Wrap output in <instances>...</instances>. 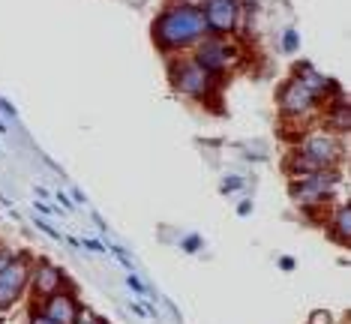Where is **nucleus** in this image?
<instances>
[{
  "label": "nucleus",
  "instance_id": "12",
  "mask_svg": "<svg viewBox=\"0 0 351 324\" xmlns=\"http://www.w3.org/2000/svg\"><path fill=\"white\" fill-rule=\"evenodd\" d=\"M327 232H330V237L337 243H342V247L351 240V208L348 204H339V208L327 216Z\"/></svg>",
  "mask_w": 351,
  "mask_h": 324
},
{
  "label": "nucleus",
  "instance_id": "2",
  "mask_svg": "<svg viewBox=\"0 0 351 324\" xmlns=\"http://www.w3.org/2000/svg\"><path fill=\"white\" fill-rule=\"evenodd\" d=\"M171 73V84L180 97H189V99H210L213 93L219 90V78L213 73H207L204 66H198L193 58H180L169 66Z\"/></svg>",
  "mask_w": 351,
  "mask_h": 324
},
{
  "label": "nucleus",
  "instance_id": "17",
  "mask_svg": "<svg viewBox=\"0 0 351 324\" xmlns=\"http://www.w3.org/2000/svg\"><path fill=\"white\" fill-rule=\"evenodd\" d=\"M243 186V180L241 177H226V180H222V192H234V189H241Z\"/></svg>",
  "mask_w": 351,
  "mask_h": 324
},
{
  "label": "nucleus",
  "instance_id": "18",
  "mask_svg": "<svg viewBox=\"0 0 351 324\" xmlns=\"http://www.w3.org/2000/svg\"><path fill=\"white\" fill-rule=\"evenodd\" d=\"M30 324H54V321L43 310H39V306H34V312H30Z\"/></svg>",
  "mask_w": 351,
  "mask_h": 324
},
{
  "label": "nucleus",
  "instance_id": "9",
  "mask_svg": "<svg viewBox=\"0 0 351 324\" xmlns=\"http://www.w3.org/2000/svg\"><path fill=\"white\" fill-rule=\"evenodd\" d=\"M39 310H43L54 324H73L75 321V315L82 306L75 303V297L69 295V291H54V295L49 297H43V303H39Z\"/></svg>",
  "mask_w": 351,
  "mask_h": 324
},
{
  "label": "nucleus",
  "instance_id": "22",
  "mask_svg": "<svg viewBox=\"0 0 351 324\" xmlns=\"http://www.w3.org/2000/svg\"><path fill=\"white\" fill-rule=\"evenodd\" d=\"M0 114H6V117H12V121H15V108L6 99H0Z\"/></svg>",
  "mask_w": 351,
  "mask_h": 324
},
{
  "label": "nucleus",
  "instance_id": "21",
  "mask_svg": "<svg viewBox=\"0 0 351 324\" xmlns=\"http://www.w3.org/2000/svg\"><path fill=\"white\" fill-rule=\"evenodd\" d=\"M130 310H132V315H138V319H150L147 306H141V303H130Z\"/></svg>",
  "mask_w": 351,
  "mask_h": 324
},
{
  "label": "nucleus",
  "instance_id": "8",
  "mask_svg": "<svg viewBox=\"0 0 351 324\" xmlns=\"http://www.w3.org/2000/svg\"><path fill=\"white\" fill-rule=\"evenodd\" d=\"M30 262L25 256H15L10 264L0 271V310H10L12 303H19V297L25 295L30 286Z\"/></svg>",
  "mask_w": 351,
  "mask_h": 324
},
{
  "label": "nucleus",
  "instance_id": "11",
  "mask_svg": "<svg viewBox=\"0 0 351 324\" xmlns=\"http://www.w3.org/2000/svg\"><path fill=\"white\" fill-rule=\"evenodd\" d=\"M63 271L60 267H54V264H39L30 271V288H34V295L43 300V297H49L54 295V291H60L63 288Z\"/></svg>",
  "mask_w": 351,
  "mask_h": 324
},
{
  "label": "nucleus",
  "instance_id": "23",
  "mask_svg": "<svg viewBox=\"0 0 351 324\" xmlns=\"http://www.w3.org/2000/svg\"><path fill=\"white\" fill-rule=\"evenodd\" d=\"M84 249H90V252H106V247H102L99 240H84Z\"/></svg>",
  "mask_w": 351,
  "mask_h": 324
},
{
  "label": "nucleus",
  "instance_id": "15",
  "mask_svg": "<svg viewBox=\"0 0 351 324\" xmlns=\"http://www.w3.org/2000/svg\"><path fill=\"white\" fill-rule=\"evenodd\" d=\"M202 247H204V240H202L198 234H186V237L180 240V249H183V252H198Z\"/></svg>",
  "mask_w": 351,
  "mask_h": 324
},
{
  "label": "nucleus",
  "instance_id": "10",
  "mask_svg": "<svg viewBox=\"0 0 351 324\" xmlns=\"http://www.w3.org/2000/svg\"><path fill=\"white\" fill-rule=\"evenodd\" d=\"M322 123H324V129L337 132V136H346V132L351 129V108H348V97H346V93L330 97V102H327V108L322 114Z\"/></svg>",
  "mask_w": 351,
  "mask_h": 324
},
{
  "label": "nucleus",
  "instance_id": "14",
  "mask_svg": "<svg viewBox=\"0 0 351 324\" xmlns=\"http://www.w3.org/2000/svg\"><path fill=\"white\" fill-rule=\"evenodd\" d=\"M126 286H130V288H132V295H138V297H154V291H150V288H147L145 282H141V279H138V276H135L132 271L126 273Z\"/></svg>",
  "mask_w": 351,
  "mask_h": 324
},
{
  "label": "nucleus",
  "instance_id": "4",
  "mask_svg": "<svg viewBox=\"0 0 351 324\" xmlns=\"http://www.w3.org/2000/svg\"><path fill=\"white\" fill-rule=\"evenodd\" d=\"M193 49H195L193 60L198 63V66H204L207 73H213L217 78L231 73V69H234V63H237V58H241V51H237L234 42H228L226 36H213V34H207L204 39H198Z\"/></svg>",
  "mask_w": 351,
  "mask_h": 324
},
{
  "label": "nucleus",
  "instance_id": "16",
  "mask_svg": "<svg viewBox=\"0 0 351 324\" xmlns=\"http://www.w3.org/2000/svg\"><path fill=\"white\" fill-rule=\"evenodd\" d=\"M282 45H285V51H298V45H300V39L294 30H285V36H282Z\"/></svg>",
  "mask_w": 351,
  "mask_h": 324
},
{
  "label": "nucleus",
  "instance_id": "13",
  "mask_svg": "<svg viewBox=\"0 0 351 324\" xmlns=\"http://www.w3.org/2000/svg\"><path fill=\"white\" fill-rule=\"evenodd\" d=\"M285 171H289L291 180H300V177H309V175H318V171H324L322 165L315 160H309L306 153H300V150H294V153L285 160Z\"/></svg>",
  "mask_w": 351,
  "mask_h": 324
},
{
  "label": "nucleus",
  "instance_id": "29",
  "mask_svg": "<svg viewBox=\"0 0 351 324\" xmlns=\"http://www.w3.org/2000/svg\"><path fill=\"white\" fill-rule=\"evenodd\" d=\"M99 324H102V321H99Z\"/></svg>",
  "mask_w": 351,
  "mask_h": 324
},
{
  "label": "nucleus",
  "instance_id": "28",
  "mask_svg": "<svg viewBox=\"0 0 351 324\" xmlns=\"http://www.w3.org/2000/svg\"><path fill=\"white\" fill-rule=\"evenodd\" d=\"M0 132H6V123H3V117H0Z\"/></svg>",
  "mask_w": 351,
  "mask_h": 324
},
{
  "label": "nucleus",
  "instance_id": "1",
  "mask_svg": "<svg viewBox=\"0 0 351 324\" xmlns=\"http://www.w3.org/2000/svg\"><path fill=\"white\" fill-rule=\"evenodd\" d=\"M207 36V21L202 6L189 3H171L169 10H162L154 21V42L159 51L178 54L193 49L198 39Z\"/></svg>",
  "mask_w": 351,
  "mask_h": 324
},
{
  "label": "nucleus",
  "instance_id": "24",
  "mask_svg": "<svg viewBox=\"0 0 351 324\" xmlns=\"http://www.w3.org/2000/svg\"><path fill=\"white\" fill-rule=\"evenodd\" d=\"M279 267H282V271H294V258L291 256H282V258H279Z\"/></svg>",
  "mask_w": 351,
  "mask_h": 324
},
{
  "label": "nucleus",
  "instance_id": "27",
  "mask_svg": "<svg viewBox=\"0 0 351 324\" xmlns=\"http://www.w3.org/2000/svg\"><path fill=\"white\" fill-rule=\"evenodd\" d=\"M180 3H189V6H202L204 0H180Z\"/></svg>",
  "mask_w": 351,
  "mask_h": 324
},
{
  "label": "nucleus",
  "instance_id": "20",
  "mask_svg": "<svg viewBox=\"0 0 351 324\" xmlns=\"http://www.w3.org/2000/svg\"><path fill=\"white\" fill-rule=\"evenodd\" d=\"M12 258H15V252H12V249L0 247V271H3V267H6V264H10V262H12Z\"/></svg>",
  "mask_w": 351,
  "mask_h": 324
},
{
  "label": "nucleus",
  "instance_id": "3",
  "mask_svg": "<svg viewBox=\"0 0 351 324\" xmlns=\"http://www.w3.org/2000/svg\"><path fill=\"white\" fill-rule=\"evenodd\" d=\"M300 153H306L309 160H315L322 169H337V165L346 160V145H342V136L337 132L324 129V126H315V129L303 132L298 138V147Z\"/></svg>",
  "mask_w": 351,
  "mask_h": 324
},
{
  "label": "nucleus",
  "instance_id": "19",
  "mask_svg": "<svg viewBox=\"0 0 351 324\" xmlns=\"http://www.w3.org/2000/svg\"><path fill=\"white\" fill-rule=\"evenodd\" d=\"M36 225H39V228H43V232H45V234H49V237H51V240H63V237H60V232H58V228H51L49 223H45V219H36Z\"/></svg>",
  "mask_w": 351,
  "mask_h": 324
},
{
  "label": "nucleus",
  "instance_id": "25",
  "mask_svg": "<svg viewBox=\"0 0 351 324\" xmlns=\"http://www.w3.org/2000/svg\"><path fill=\"white\" fill-rule=\"evenodd\" d=\"M250 210H252V201H243L241 208H237V213H241V216H246V213H250Z\"/></svg>",
  "mask_w": 351,
  "mask_h": 324
},
{
  "label": "nucleus",
  "instance_id": "5",
  "mask_svg": "<svg viewBox=\"0 0 351 324\" xmlns=\"http://www.w3.org/2000/svg\"><path fill=\"white\" fill-rule=\"evenodd\" d=\"M337 184H339V171L337 169H324L318 175L291 180V199L300 208H322V204L337 195Z\"/></svg>",
  "mask_w": 351,
  "mask_h": 324
},
{
  "label": "nucleus",
  "instance_id": "26",
  "mask_svg": "<svg viewBox=\"0 0 351 324\" xmlns=\"http://www.w3.org/2000/svg\"><path fill=\"white\" fill-rule=\"evenodd\" d=\"M58 201H60V204H63V208H66V210L73 208V201H69V199H66V195H63V192H58Z\"/></svg>",
  "mask_w": 351,
  "mask_h": 324
},
{
  "label": "nucleus",
  "instance_id": "7",
  "mask_svg": "<svg viewBox=\"0 0 351 324\" xmlns=\"http://www.w3.org/2000/svg\"><path fill=\"white\" fill-rule=\"evenodd\" d=\"M241 0H204L202 12L207 21V34L213 36H231L241 25Z\"/></svg>",
  "mask_w": 351,
  "mask_h": 324
},
{
  "label": "nucleus",
  "instance_id": "6",
  "mask_svg": "<svg viewBox=\"0 0 351 324\" xmlns=\"http://www.w3.org/2000/svg\"><path fill=\"white\" fill-rule=\"evenodd\" d=\"M276 102H279V112H282L285 117H294V121H300V117L313 114L322 99H318L315 93L300 82V78H291V82H285L282 88H279Z\"/></svg>",
  "mask_w": 351,
  "mask_h": 324
}]
</instances>
